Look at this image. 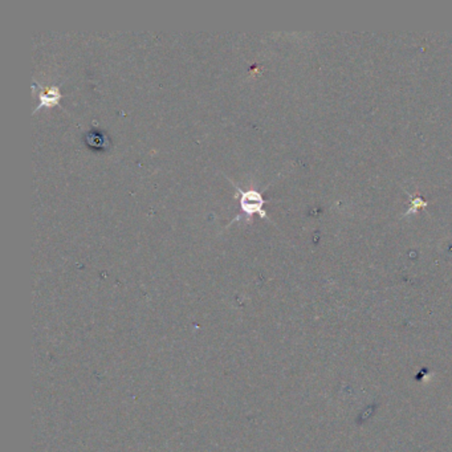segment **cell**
<instances>
[{
  "mask_svg": "<svg viewBox=\"0 0 452 452\" xmlns=\"http://www.w3.org/2000/svg\"><path fill=\"white\" fill-rule=\"evenodd\" d=\"M232 183V182H231ZM234 184V183H232ZM239 193V203H241V214L234 218V222H238L241 219H245L250 220L255 214L260 215L261 218H268L267 212L263 210V206L266 205V199L264 196L260 194V191H257V189H248V190H241L239 186L234 184Z\"/></svg>",
  "mask_w": 452,
  "mask_h": 452,
  "instance_id": "1",
  "label": "cell"
},
{
  "mask_svg": "<svg viewBox=\"0 0 452 452\" xmlns=\"http://www.w3.org/2000/svg\"><path fill=\"white\" fill-rule=\"evenodd\" d=\"M35 87L39 89V105L36 106V109L33 110V113H36L40 107H52V106L59 105L61 100L60 88L58 85H52L49 88H44L39 84H35Z\"/></svg>",
  "mask_w": 452,
  "mask_h": 452,
  "instance_id": "2",
  "label": "cell"
},
{
  "mask_svg": "<svg viewBox=\"0 0 452 452\" xmlns=\"http://www.w3.org/2000/svg\"><path fill=\"white\" fill-rule=\"evenodd\" d=\"M85 141H87V145L93 149H106L109 146L107 137L104 136L100 132H94V130L88 132L85 134Z\"/></svg>",
  "mask_w": 452,
  "mask_h": 452,
  "instance_id": "3",
  "label": "cell"
}]
</instances>
